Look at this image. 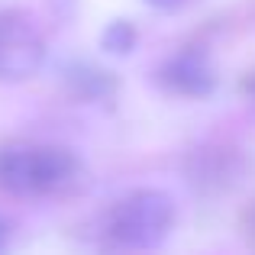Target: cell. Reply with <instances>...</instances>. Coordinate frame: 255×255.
<instances>
[{"mask_svg": "<svg viewBox=\"0 0 255 255\" xmlns=\"http://www.w3.org/2000/svg\"><path fill=\"white\" fill-rule=\"evenodd\" d=\"M174 230V200L165 191L142 187L126 194L107 213V236L120 249H155Z\"/></svg>", "mask_w": 255, "mask_h": 255, "instance_id": "obj_2", "label": "cell"}, {"mask_svg": "<svg viewBox=\"0 0 255 255\" xmlns=\"http://www.w3.org/2000/svg\"><path fill=\"white\" fill-rule=\"evenodd\" d=\"M252 100H255V81H252Z\"/></svg>", "mask_w": 255, "mask_h": 255, "instance_id": "obj_9", "label": "cell"}, {"mask_svg": "<svg viewBox=\"0 0 255 255\" xmlns=\"http://www.w3.org/2000/svg\"><path fill=\"white\" fill-rule=\"evenodd\" d=\"M45 62V39L29 13L0 10V81H26Z\"/></svg>", "mask_w": 255, "mask_h": 255, "instance_id": "obj_3", "label": "cell"}, {"mask_svg": "<svg viewBox=\"0 0 255 255\" xmlns=\"http://www.w3.org/2000/svg\"><path fill=\"white\" fill-rule=\"evenodd\" d=\"M81 162L71 149L62 145H3L0 149V187L10 194L36 197L55 194L75 184Z\"/></svg>", "mask_w": 255, "mask_h": 255, "instance_id": "obj_1", "label": "cell"}, {"mask_svg": "<svg viewBox=\"0 0 255 255\" xmlns=\"http://www.w3.org/2000/svg\"><path fill=\"white\" fill-rule=\"evenodd\" d=\"M6 246H10V223L0 217V252H3Z\"/></svg>", "mask_w": 255, "mask_h": 255, "instance_id": "obj_8", "label": "cell"}, {"mask_svg": "<svg viewBox=\"0 0 255 255\" xmlns=\"http://www.w3.org/2000/svg\"><path fill=\"white\" fill-rule=\"evenodd\" d=\"M136 42H139V32L129 19H113L104 29V36H100V45L107 52H113V55H129L136 49Z\"/></svg>", "mask_w": 255, "mask_h": 255, "instance_id": "obj_6", "label": "cell"}, {"mask_svg": "<svg viewBox=\"0 0 255 255\" xmlns=\"http://www.w3.org/2000/svg\"><path fill=\"white\" fill-rule=\"evenodd\" d=\"M145 3L155 6V10H162V13H171V10H181L187 0H145Z\"/></svg>", "mask_w": 255, "mask_h": 255, "instance_id": "obj_7", "label": "cell"}, {"mask_svg": "<svg viewBox=\"0 0 255 255\" xmlns=\"http://www.w3.org/2000/svg\"><path fill=\"white\" fill-rule=\"evenodd\" d=\"M158 81L178 97H210L217 91V65L204 49H184L158 68Z\"/></svg>", "mask_w": 255, "mask_h": 255, "instance_id": "obj_4", "label": "cell"}, {"mask_svg": "<svg viewBox=\"0 0 255 255\" xmlns=\"http://www.w3.org/2000/svg\"><path fill=\"white\" fill-rule=\"evenodd\" d=\"M65 81L68 87L84 100H100V97H110L117 91V81L110 78V71H100L94 65H68L65 68Z\"/></svg>", "mask_w": 255, "mask_h": 255, "instance_id": "obj_5", "label": "cell"}]
</instances>
